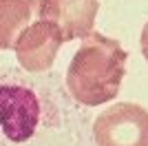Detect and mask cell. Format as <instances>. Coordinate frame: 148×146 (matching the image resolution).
Returning <instances> with one entry per match:
<instances>
[{
  "instance_id": "cell-1",
  "label": "cell",
  "mask_w": 148,
  "mask_h": 146,
  "mask_svg": "<svg viewBox=\"0 0 148 146\" xmlns=\"http://www.w3.org/2000/svg\"><path fill=\"white\" fill-rule=\"evenodd\" d=\"M91 122L58 73L0 67V146H95Z\"/></svg>"
},
{
  "instance_id": "cell-2",
  "label": "cell",
  "mask_w": 148,
  "mask_h": 146,
  "mask_svg": "<svg viewBox=\"0 0 148 146\" xmlns=\"http://www.w3.org/2000/svg\"><path fill=\"white\" fill-rule=\"evenodd\" d=\"M128 53L119 40L108 38L99 31H91L82 38L80 49L64 75V89L80 106H99L115 100L126 75Z\"/></svg>"
},
{
  "instance_id": "cell-3",
  "label": "cell",
  "mask_w": 148,
  "mask_h": 146,
  "mask_svg": "<svg viewBox=\"0 0 148 146\" xmlns=\"http://www.w3.org/2000/svg\"><path fill=\"white\" fill-rule=\"evenodd\" d=\"M95 146H148V109L135 102H115L91 122Z\"/></svg>"
},
{
  "instance_id": "cell-4",
  "label": "cell",
  "mask_w": 148,
  "mask_h": 146,
  "mask_svg": "<svg viewBox=\"0 0 148 146\" xmlns=\"http://www.w3.org/2000/svg\"><path fill=\"white\" fill-rule=\"evenodd\" d=\"M60 31L51 22L38 18L33 24H29L18 42L13 47L18 64L27 73H49L53 62L58 58V51L62 47Z\"/></svg>"
},
{
  "instance_id": "cell-5",
  "label": "cell",
  "mask_w": 148,
  "mask_h": 146,
  "mask_svg": "<svg viewBox=\"0 0 148 146\" xmlns=\"http://www.w3.org/2000/svg\"><path fill=\"white\" fill-rule=\"evenodd\" d=\"M99 11V0H42L40 18L60 31L62 42L86 38Z\"/></svg>"
},
{
  "instance_id": "cell-6",
  "label": "cell",
  "mask_w": 148,
  "mask_h": 146,
  "mask_svg": "<svg viewBox=\"0 0 148 146\" xmlns=\"http://www.w3.org/2000/svg\"><path fill=\"white\" fill-rule=\"evenodd\" d=\"M42 0H0V51L16 47L22 31L40 18Z\"/></svg>"
},
{
  "instance_id": "cell-7",
  "label": "cell",
  "mask_w": 148,
  "mask_h": 146,
  "mask_svg": "<svg viewBox=\"0 0 148 146\" xmlns=\"http://www.w3.org/2000/svg\"><path fill=\"white\" fill-rule=\"evenodd\" d=\"M139 47H142V55H144V60L148 62V22L144 24V29H142V38H139Z\"/></svg>"
}]
</instances>
